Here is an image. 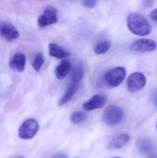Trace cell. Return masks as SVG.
<instances>
[{"label":"cell","mask_w":157,"mask_h":158,"mask_svg":"<svg viewBox=\"0 0 157 158\" xmlns=\"http://www.w3.org/2000/svg\"><path fill=\"white\" fill-rule=\"evenodd\" d=\"M146 84V78L141 72L133 73L127 79V88L131 93H135L140 91L145 86Z\"/></svg>","instance_id":"5b68a950"},{"label":"cell","mask_w":157,"mask_h":158,"mask_svg":"<svg viewBox=\"0 0 157 158\" xmlns=\"http://www.w3.org/2000/svg\"><path fill=\"white\" fill-rule=\"evenodd\" d=\"M137 147L142 153H147L153 148V143L148 138H141L137 141Z\"/></svg>","instance_id":"2e32d148"},{"label":"cell","mask_w":157,"mask_h":158,"mask_svg":"<svg viewBox=\"0 0 157 158\" xmlns=\"http://www.w3.org/2000/svg\"><path fill=\"white\" fill-rule=\"evenodd\" d=\"M84 64L82 62H80L77 65L72 73L71 77L72 82L80 83V81L84 77Z\"/></svg>","instance_id":"9a60e30c"},{"label":"cell","mask_w":157,"mask_h":158,"mask_svg":"<svg viewBox=\"0 0 157 158\" xmlns=\"http://www.w3.org/2000/svg\"><path fill=\"white\" fill-rule=\"evenodd\" d=\"M120 158V157H114V158Z\"/></svg>","instance_id":"484cf974"},{"label":"cell","mask_w":157,"mask_h":158,"mask_svg":"<svg viewBox=\"0 0 157 158\" xmlns=\"http://www.w3.org/2000/svg\"><path fill=\"white\" fill-rule=\"evenodd\" d=\"M49 52L50 56L58 59H63L70 56L69 52L62 47L54 43H51L49 45Z\"/></svg>","instance_id":"8fae6325"},{"label":"cell","mask_w":157,"mask_h":158,"mask_svg":"<svg viewBox=\"0 0 157 158\" xmlns=\"http://www.w3.org/2000/svg\"><path fill=\"white\" fill-rule=\"evenodd\" d=\"M57 19V11L56 8L53 6H48L39 17L38 25L40 27H45L56 23Z\"/></svg>","instance_id":"8992f818"},{"label":"cell","mask_w":157,"mask_h":158,"mask_svg":"<svg viewBox=\"0 0 157 158\" xmlns=\"http://www.w3.org/2000/svg\"><path fill=\"white\" fill-rule=\"evenodd\" d=\"M87 114L83 111H74L71 114L70 116V120L73 123L75 124L84 122L87 118Z\"/></svg>","instance_id":"ac0fdd59"},{"label":"cell","mask_w":157,"mask_h":158,"mask_svg":"<svg viewBox=\"0 0 157 158\" xmlns=\"http://www.w3.org/2000/svg\"><path fill=\"white\" fill-rule=\"evenodd\" d=\"M15 158H25L23 156H19V157H16Z\"/></svg>","instance_id":"d4e9b609"},{"label":"cell","mask_w":157,"mask_h":158,"mask_svg":"<svg viewBox=\"0 0 157 158\" xmlns=\"http://www.w3.org/2000/svg\"><path fill=\"white\" fill-rule=\"evenodd\" d=\"M72 65L71 62L67 59L62 60L56 67L55 74L56 77L59 80L64 79L71 71Z\"/></svg>","instance_id":"7c38bea8"},{"label":"cell","mask_w":157,"mask_h":158,"mask_svg":"<svg viewBox=\"0 0 157 158\" xmlns=\"http://www.w3.org/2000/svg\"><path fill=\"white\" fill-rule=\"evenodd\" d=\"M124 117V111L119 106L111 105L104 110L103 120L108 126H117L122 122Z\"/></svg>","instance_id":"7a4b0ae2"},{"label":"cell","mask_w":157,"mask_h":158,"mask_svg":"<svg viewBox=\"0 0 157 158\" xmlns=\"http://www.w3.org/2000/svg\"><path fill=\"white\" fill-rule=\"evenodd\" d=\"M106 102V96L101 94H97L85 102L83 105V108L86 111H91L104 106Z\"/></svg>","instance_id":"9c48e42d"},{"label":"cell","mask_w":157,"mask_h":158,"mask_svg":"<svg viewBox=\"0 0 157 158\" xmlns=\"http://www.w3.org/2000/svg\"><path fill=\"white\" fill-rule=\"evenodd\" d=\"M127 24L129 30L137 36H146L152 31V26L149 21L139 13L129 14L127 17Z\"/></svg>","instance_id":"6da1fadb"},{"label":"cell","mask_w":157,"mask_h":158,"mask_svg":"<svg viewBox=\"0 0 157 158\" xmlns=\"http://www.w3.org/2000/svg\"><path fill=\"white\" fill-rule=\"evenodd\" d=\"M130 136L127 134H122L113 138L109 144L110 149H120L124 147L130 141Z\"/></svg>","instance_id":"5bb4252c"},{"label":"cell","mask_w":157,"mask_h":158,"mask_svg":"<svg viewBox=\"0 0 157 158\" xmlns=\"http://www.w3.org/2000/svg\"><path fill=\"white\" fill-rule=\"evenodd\" d=\"M155 0H144V6L145 7L149 8L153 6Z\"/></svg>","instance_id":"44dd1931"},{"label":"cell","mask_w":157,"mask_h":158,"mask_svg":"<svg viewBox=\"0 0 157 158\" xmlns=\"http://www.w3.org/2000/svg\"><path fill=\"white\" fill-rule=\"evenodd\" d=\"M51 158H68V156L65 153H61L56 154Z\"/></svg>","instance_id":"7402d4cb"},{"label":"cell","mask_w":157,"mask_h":158,"mask_svg":"<svg viewBox=\"0 0 157 158\" xmlns=\"http://www.w3.org/2000/svg\"><path fill=\"white\" fill-rule=\"evenodd\" d=\"M153 100L155 106L157 107V89L153 93Z\"/></svg>","instance_id":"cb8c5ba5"},{"label":"cell","mask_w":157,"mask_h":158,"mask_svg":"<svg viewBox=\"0 0 157 158\" xmlns=\"http://www.w3.org/2000/svg\"><path fill=\"white\" fill-rule=\"evenodd\" d=\"M126 75V69L124 67H118L107 71L104 76V80L109 86L116 87L123 81Z\"/></svg>","instance_id":"3957f363"},{"label":"cell","mask_w":157,"mask_h":158,"mask_svg":"<svg viewBox=\"0 0 157 158\" xmlns=\"http://www.w3.org/2000/svg\"><path fill=\"white\" fill-rule=\"evenodd\" d=\"M26 57L23 53L18 52L12 56L9 61L10 68L14 71L23 72L26 67Z\"/></svg>","instance_id":"30bf717a"},{"label":"cell","mask_w":157,"mask_h":158,"mask_svg":"<svg viewBox=\"0 0 157 158\" xmlns=\"http://www.w3.org/2000/svg\"><path fill=\"white\" fill-rule=\"evenodd\" d=\"M44 61L45 58L42 53L41 52L37 53L34 58L32 64V67L34 70L37 72L39 71L44 64Z\"/></svg>","instance_id":"d6986e66"},{"label":"cell","mask_w":157,"mask_h":158,"mask_svg":"<svg viewBox=\"0 0 157 158\" xmlns=\"http://www.w3.org/2000/svg\"></svg>","instance_id":"4316f807"},{"label":"cell","mask_w":157,"mask_h":158,"mask_svg":"<svg viewBox=\"0 0 157 158\" xmlns=\"http://www.w3.org/2000/svg\"><path fill=\"white\" fill-rule=\"evenodd\" d=\"M150 16L153 20L157 21V8L151 12Z\"/></svg>","instance_id":"603a6c76"},{"label":"cell","mask_w":157,"mask_h":158,"mask_svg":"<svg viewBox=\"0 0 157 158\" xmlns=\"http://www.w3.org/2000/svg\"><path fill=\"white\" fill-rule=\"evenodd\" d=\"M0 32L2 37L7 42L13 41L20 36V33L17 29L8 22L1 23Z\"/></svg>","instance_id":"ba28073f"},{"label":"cell","mask_w":157,"mask_h":158,"mask_svg":"<svg viewBox=\"0 0 157 158\" xmlns=\"http://www.w3.org/2000/svg\"><path fill=\"white\" fill-rule=\"evenodd\" d=\"M111 44L108 40L100 42L96 44L94 48V52L97 55L106 53L110 49Z\"/></svg>","instance_id":"e0dca14e"},{"label":"cell","mask_w":157,"mask_h":158,"mask_svg":"<svg viewBox=\"0 0 157 158\" xmlns=\"http://www.w3.org/2000/svg\"><path fill=\"white\" fill-rule=\"evenodd\" d=\"M156 47L157 44L155 41L150 39H141L133 43L130 48L134 52H153Z\"/></svg>","instance_id":"52a82bcc"},{"label":"cell","mask_w":157,"mask_h":158,"mask_svg":"<svg viewBox=\"0 0 157 158\" xmlns=\"http://www.w3.org/2000/svg\"><path fill=\"white\" fill-rule=\"evenodd\" d=\"M97 0H82V3L85 7L88 8H93L97 4Z\"/></svg>","instance_id":"ffe728a7"},{"label":"cell","mask_w":157,"mask_h":158,"mask_svg":"<svg viewBox=\"0 0 157 158\" xmlns=\"http://www.w3.org/2000/svg\"><path fill=\"white\" fill-rule=\"evenodd\" d=\"M39 128L38 123L34 119H28L21 124L18 130V136L23 140H29L35 136Z\"/></svg>","instance_id":"277c9868"},{"label":"cell","mask_w":157,"mask_h":158,"mask_svg":"<svg viewBox=\"0 0 157 158\" xmlns=\"http://www.w3.org/2000/svg\"><path fill=\"white\" fill-rule=\"evenodd\" d=\"M79 84L71 82L67 87L66 92L58 102L59 106H62L69 102L73 97L79 87Z\"/></svg>","instance_id":"4fadbf2b"}]
</instances>
